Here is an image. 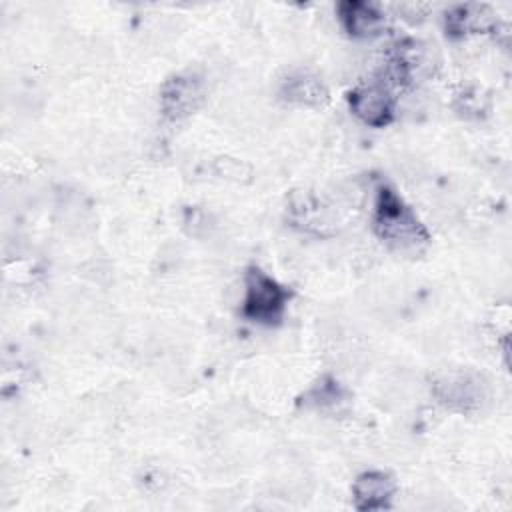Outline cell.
I'll return each instance as SVG.
<instances>
[{"label":"cell","instance_id":"1","mask_svg":"<svg viewBox=\"0 0 512 512\" xmlns=\"http://www.w3.org/2000/svg\"><path fill=\"white\" fill-rule=\"evenodd\" d=\"M374 230L382 240L404 250L416 248L428 240V234L418 222L416 214L390 188H382L378 192Z\"/></svg>","mask_w":512,"mask_h":512},{"label":"cell","instance_id":"2","mask_svg":"<svg viewBox=\"0 0 512 512\" xmlns=\"http://www.w3.org/2000/svg\"><path fill=\"white\" fill-rule=\"evenodd\" d=\"M244 286L242 314L260 324H276L290 298L288 290L258 268H250L246 272Z\"/></svg>","mask_w":512,"mask_h":512},{"label":"cell","instance_id":"3","mask_svg":"<svg viewBox=\"0 0 512 512\" xmlns=\"http://www.w3.org/2000/svg\"><path fill=\"white\" fill-rule=\"evenodd\" d=\"M350 110L368 126H386L394 116V96L388 82L372 80L350 92Z\"/></svg>","mask_w":512,"mask_h":512},{"label":"cell","instance_id":"4","mask_svg":"<svg viewBox=\"0 0 512 512\" xmlns=\"http://www.w3.org/2000/svg\"><path fill=\"white\" fill-rule=\"evenodd\" d=\"M436 396L452 410L470 412L480 408L486 386L474 372H450L436 382Z\"/></svg>","mask_w":512,"mask_h":512},{"label":"cell","instance_id":"5","mask_svg":"<svg viewBox=\"0 0 512 512\" xmlns=\"http://www.w3.org/2000/svg\"><path fill=\"white\" fill-rule=\"evenodd\" d=\"M396 494V482L390 474L380 470L364 472L352 484V498L358 510L388 508Z\"/></svg>","mask_w":512,"mask_h":512},{"label":"cell","instance_id":"6","mask_svg":"<svg viewBox=\"0 0 512 512\" xmlns=\"http://www.w3.org/2000/svg\"><path fill=\"white\" fill-rule=\"evenodd\" d=\"M202 98V84L192 74H180L170 78L162 90V108L172 118L188 116Z\"/></svg>","mask_w":512,"mask_h":512},{"label":"cell","instance_id":"7","mask_svg":"<svg viewBox=\"0 0 512 512\" xmlns=\"http://www.w3.org/2000/svg\"><path fill=\"white\" fill-rule=\"evenodd\" d=\"M338 14L346 32L356 38H372L380 34V30L384 28L382 12L368 2H356V0L342 2L338 6Z\"/></svg>","mask_w":512,"mask_h":512},{"label":"cell","instance_id":"8","mask_svg":"<svg viewBox=\"0 0 512 512\" xmlns=\"http://www.w3.org/2000/svg\"><path fill=\"white\" fill-rule=\"evenodd\" d=\"M282 96L298 106H322L328 100V90L318 76L298 72L284 82Z\"/></svg>","mask_w":512,"mask_h":512},{"label":"cell","instance_id":"9","mask_svg":"<svg viewBox=\"0 0 512 512\" xmlns=\"http://www.w3.org/2000/svg\"><path fill=\"white\" fill-rule=\"evenodd\" d=\"M342 402H344V390L334 378H322L306 392V404L316 410L336 408Z\"/></svg>","mask_w":512,"mask_h":512},{"label":"cell","instance_id":"10","mask_svg":"<svg viewBox=\"0 0 512 512\" xmlns=\"http://www.w3.org/2000/svg\"><path fill=\"white\" fill-rule=\"evenodd\" d=\"M218 164H220V168H222V174H224L226 178H230V180L240 182V180H246V178L250 176V166L242 164L240 160L222 158V160H218Z\"/></svg>","mask_w":512,"mask_h":512}]
</instances>
